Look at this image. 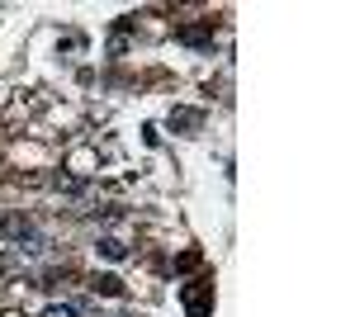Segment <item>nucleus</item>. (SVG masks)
Listing matches in <instances>:
<instances>
[{"label": "nucleus", "instance_id": "1", "mask_svg": "<svg viewBox=\"0 0 355 317\" xmlns=\"http://www.w3.org/2000/svg\"><path fill=\"white\" fill-rule=\"evenodd\" d=\"M180 303H185V317H214V280L180 284Z\"/></svg>", "mask_w": 355, "mask_h": 317}, {"label": "nucleus", "instance_id": "2", "mask_svg": "<svg viewBox=\"0 0 355 317\" xmlns=\"http://www.w3.org/2000/svg\"><path fill=\"white\" fill-rule=\"evenodd\" d=\"M0 232H5L10 241H28V246H38V232H33V223H28V218H5V223H0Z\"/></svg>", "mask_w": 355, "mask_h": 317}, {"label": "nucleus", "instance_id": "3", "mask_svg": "<svg viewBox=\"0 0 355 317\" xmlns=\"http://www.w3.org/2000/svg\"><path fill=\"white\" fill-rule=\"evenodd\" d=\"M180 43H190V48H214V19H209V24H185L180 28Z\"/></svg>", "mask_w": 355, "mask_h": 317}, {"label": "nucleus", "instance_id": "4", "mask_svg": "<svg viewBox=\"0 0 355 317\" xmlns=\"http://www.w3.org/2000/svg\"><path fill=\"white\" fill-rule=\"evenodd\" d=\"M171 128H180V132L204 128V114L199 109H171Z\"/></svg>", "mask_w": 355, "mask_h": 317}, {"label": "nucleus", "instance_id": "5", "mask_svg": "<svg viewBox=\"0 0 355 317\" xmlns=\"http://www.w3.org/2000/svg\"><path fill=\"white\" fill-rule=\"evenodd\" d=\"M90 289L105 293V298H119V293H123V280H119V275H95V280H90Z\"/></svg>", "mask_w": 355, "mask_h": 317}, {"label": "nucleus", "instance_id": "6", "mask_svg": "<svg viewBox=\"0 0 355 317\" xmlns=\"http://www.w3.org/2000/svg\"><path fill=\"white\" fill-rule=\"evenodd\" d=\"M123 251H128V246L119 237H100V256H105V261H123Z\"/></svg>", "mask_w": 355, "mask_h": 317}, {"label": "nucleus", "instance_id": "7", "mask_svg": "<svg viewBox=\"0 0 355 317\" xmlns=\"http://www.w3.org/2000/svg\"><path fill=\"white\" fill-rule=\"evenodd\" d=\"M199 265H204V251H180V256H175V270H180V275H185V270H199Z\"/></svg>", "mask_w": 355, "mask_h": 317}, {"label": "nucleus", "instance_id": "8", "mask_svg": "<svg viewBox=\"0 0 355 317\" xmlns=\"http://www.w3.org/2000/svg\"><path fill=\"white\" fill-rule=\"evenodd\" d=\"M43 317H76V308H67V303H53V308H43Z\"/></svg>", "mask_w": 355, "mask_h": 317}]
</instances>
